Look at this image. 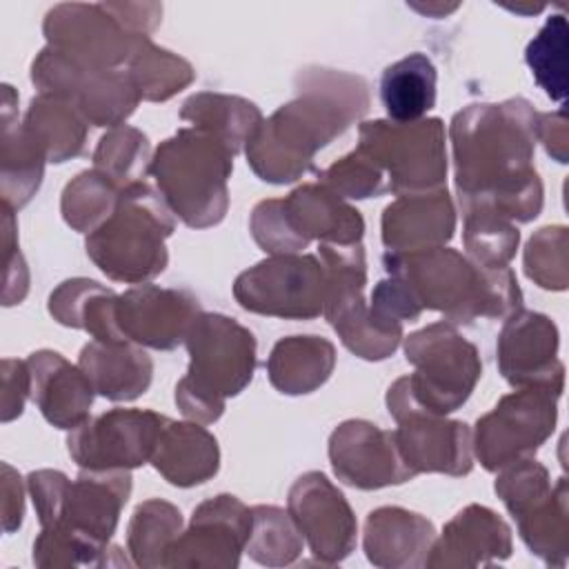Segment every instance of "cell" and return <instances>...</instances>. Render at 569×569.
<instances>
[{
    "label": "cell",
    "mask_w": 569,
    "mask_h": 569,
    "mask_svg": "<svg viewBox=\"0 0 569 569\" xmlns=\"http://www.w3.org/2000/svg\"><path fill=\"white\" fill-rule=\"evenodd\" d=\"M380 98L393 122H416L436 102V67L425 53L389 64L380 80Z\"/></svg>",
    "instance_id": "484cf974"
},
{
    "label": "cell",
    "mask_w": 569,
    "mask_h": 569,
    "mask_svg": "<svg viewBox=\"0 0 569 569\" xmlns=\"http://www.w3.org/2000/svg\"><path fill=\"white\" fill-rule=\"evenodd\" d=\"M180 529V511L160 500L140 505L129 527V547L140 565H153L151 553L167 551Z\"/></svg>",
    "instance_id": "d590c367"
},
{
    "label": "cell",
    "mask_w": 569,
    "mask_h": 569,
    "mask_svg": "<svg viewBox=\"0 0 569 569\" xmlns=\"http://www.w3.org/2000/svg\"><path fill=\"white\" fill-rule=\"evenodd\" d=\"M433 527L418 513L387 507L369 513L365 549L376 565H413L411 553L429 551Z\"/></svg>",
    "instance_id": "d4e9b609"
},
{
    "label": "cell",
    "mask_w": 569,
    "mask_h": 569,
    "mask_svg": "<svg viewBox=\"0 0 569 569\" xmlns=\"http://www.w3.org/2000/svg\"><path fill=\"white\" fill-rule=\"evenodd\" d=\"M80 369L109 400L138 398L151 382L149 356L127 342L96 340L87 345L80 353Z\"/></svg>",
    "instance_id": "7402d4cb"
},
{
    "label": "cell",
    "mask_w": 569,
    "mask_h": 569,
    "mask_svg": "<svg viewBox=\"0 0 569 569\" xmlns=\"http://www.w3.org/2000/svg\"><path fill=\"white\" fill-rule=\"evenodd\" d=\"M558 396L560 391L549 387H522L482 416L473 445L482 467L498 471L529 458L553 431Z\"/></svg>",
    "instance_id": "30bf717a"
},
{
    "label": "cell",
    "mask_w": 569,
    "mask_h": 569,
    "mask_svg": "<svg viewBox=\"0 0 569 569\" xmlns=\"http://www.w3.org/2000/svg\"><path fill=\"white\" fill-rule=\"evenodd\" d=\"M396 445L413 473L442 471L451 476L471 469V433L465 422H447L436 413L411 409L396 418Z\"/></svg>",
    "instance_id": "ac0fdd59"
},
{
    "label": "cell",
    "mask_w": 569,
    "mask_h": 569,
    "mask_svg": "<svg viewBox=\"0 0 569 569\" xmlns=\"http://www.w3.org/2000/svg\"><path fill=\"white\" fill-rule=\"evenodd\" d=\"M329 456L336 476L358 489L400 485L416 476L402 460L396 436L362 420L345 422L333 431Z\"/></svg>",
    "instance_id": "5bb4252c"
},
{
    "label": "cell",
    "mask_w": 569,
    "mask_h": 569,
    "mask_svg": "<svg viewBox=\"0 0 569 569\" xmlns=\"http://www.w3.org/2000/svg\"><path fill=\"white\" fill-rule=\"evenodd\" d=\"M333 345L316 336L280 340L269 358V378L282 393H309L333 369Z\"/></svg>",
    "instance_id": "cb8c5ba5"
},
{
    "label": "cell",
    "mask_w": 569,
    "mask_h": 569,
    "mask_svg": "<svg viewBox=\"0 0 569 569\" xmlns=\"http://www.w3.org/2000/svg\"><path fill=\"white\" fill-rule=\"evenodd\" d=\"M129 67L144 100H167L193 80V69L187 60L156 47L147 36L138 38Z\"/></svg>",
    "instance_id": "4dcf8cb0"
},
{
    "label": "cell",
    "mask_w": 569,
    "mask_h": 569,
    "mask_svg": "<svg viewBox=\"0 0 569 569\" xmlns=\"http://www.w3.org/2000/svg\"><path fill=\"white\" fill-rule=\"evenodd\" d=\"M433 551L476 553V562H482V553L507 558L511 551L509 529L493 511L471 505L449 522L442 540L436 545Z\"/></svg>",
    "instance_id": "f1b7e54d"
},
{
    "label": "cell",
    "mask_w": 569,
    "mask_h": 569,
    "mask_svg": "<svg viewBox=\"0 0 569 569\" xmlns=\"http://www.w3.org/2000/svg\"><path fill=\"white\" fill-rule=\"evenodd\" d=\"M24 131L51 162L78 156L84 144L82 116L71 102L49 93L31 100Z\"/></svg>",
    "instance_id": "4316f807"
},
{
    "label": "cell",
    "mask_w": 569,
    "mask_h": 569,
    "mask_svg": "<svg viewBox=\"0 0 569 569\" xmlns=\"http://www.w3.org/2000/svg\"><path fill=\"white\" fill-rule=\"evenodd\" d=\"M249 551L258 562H291L300 551V538L287 513L276 507H256L251 511Z\"/></svg>",
    "instance_id": "8d00e7d4"
},
{
    "label": "cell",
    "mask_w": 569,
    "mask_h": 569,
    "mask_svg": "<svg viewBox=\"0 0 569 569\" xmlns=\"http://www.w3.org/2000/svg\"><path fill=\"white\" fill-rule=\"evenodd\" d=\"M44 36L53 51L87 69L129 62L140 38L104 4H58L47 13Z\"/></svg>",
    "instance_id": "7c38bea8"
},
{
    "label": "cell",
    "mask_w": 569,
    "mask_h": 569,
    "mask_svg": "<svg viewBox=\"0 0 569 569\" xmlns=\"http://www.w3.org/2000/svg\"><path fill=\"white\" fill-rule=\"evenodd\" d=\"M567 62V20L565 16H551L540 33L527 47V64L531 67L536 82L549 98L562 100L567 93L565 82Z\"/></svg>",
    "instance_id": "836d02e7"
},
{
    "label": "cell",
    "mask_w": 569,
    "mask_h": 569,
    "mask_svg": "<svg viewBox=\"0 0 569 569\" xmlns=\"http://www.w3.org/2000/svg\"><path fill=\"white\" fill-rule=\"evenodd\" d=\"M358 151L385 176L389 191L398 196L442 191L447 158L442 122H365Z\"/></svg>",
    "instance_id": "9c48e42d"
},
{
    "label": "cell",
    "mask_w": 569,
    "mask_h": 569,
    "mask_svg": "<svg viewBox=\"0 0 569 569\" xmlns=\"http://www.w3.org/2000/svg\"><path fill=\"white\" fill-rule=\"evenodd\" d=\"M536 122L538 113L520 98L456 113L451 140L465 213L482 209L520 222L538 216L542 184L531 167Z\"/></svg>",
    "instance_id": "6da1fadb"
},
{
    "label": "cell",
    "mask_w": 569,
    "mask_h": 569,
    "mask_svg": "<svg viewBox=\"0 0 569 569\" xmlns=\"http://www.w3.org/2000/svg\"><path fill=\"white\" fill-rule=\"evenodd\" d=\"M118 184L100 171H84L62 193L64 220L78 231H93L118 204Z\"/></svg>",
    "instance_id": "1f68e13d"
},
{
    "label": "cell",
    "mask_w": 569,
    "mask_h": 569,
    "mask_svg": "<svg viewBox=\"0 0 569 569\" xmlns=\"http://www.w3.org/2000/svg\"><path fill=\"white\" fill-rule=\"evenodd\" d=\"M385 267L407 287L420 311L438 309L456 325L478 316L502 318L516 313L522 302L509 267H480L453 249L387 253Z\"/></svg>",
    "instance_id": "3957f363"
},
{
    "label": "cell",
    "mask_w": 569,
    "mask_h": 569,
    "mask_svg": "<svg viewBox=\"0 0 569 569\" xmlns=\"http://www.w3.org/2000/svg\"><path fill=\"white\" fill-rule=\"evenodd\" d=\"M33 400L44 418L60 429H76L87 420L93 385L84 371L73 369L60 353L38 351L29 358Z\"/></svg>",
    "instance_id": "44dd1931"
},
{
    "label": "cell",
    "mask_w": 569,
    "mask_h": 569,
    "mask_svg": "<svg viewBox=\"0 0 569 569\" xmlns=\"http://www.w3.org/2000/svg\"><path fill=\"white\" fill-rule=\"evenodd\" d=\"M167 422L153 411L116 409L76 427L69 453L87 469L138 467L151 460Z\"/></svg>",
    "instance_id": "4fadbf2b"
},
{
    "label": "cell",
    "mask_w": 569,
    "mask_h": 569,
    "mask_svg": "<svg viewBox=\"0 0 569 569\" xmlns=\"http://www.w3.org/2000/svg\"><path fill=\"white\" fill-rule=\"evenodd\" d=\"M536 136L545 142L547 151L558 160V162H567V118L565 111H556V113H542L538 116L536 122Z\"/></svg>",
    "instance_id": "f35d334b"
},
{
    "label": "cell",
    "mask_w": 569,
    "mask_h": 569,
    "mask_svg": "<svg viewBox=\"0 0 569 569\" xmlns=\"http://www.w3.org/2000/svg\"><path fill=\"white\" fill-rule=\"evenodd\" d=\"M365 222L327 187L307 184L287 200H264L253 209L251 231L269 253H296L309 240L322 238L331 244H358Z\"/></svg>",
    "instance_id": "ba28073f"
},
{
    "label": "cell",
    "mask_w": 569,
    "mask_h": 569,
    "mask_svg": "<svg viewBox=\"0 0 569 569\" xmlns=\"http://www.w3.org/2000/svg\"><path fill=\"white\" fill-rule=\"evenodd\" d=\"M236 300L256 313L313 318L325 311L327 271L313 256L278 253L238 276Z\"/></svg>",
    "instance_id": "8fae6325"
},
{
    "label": "cell",
    "mask_w": 569,
    "mask_h": 569,
    "mask_svg": "<svg viewBox=\"0 0 569 569\" xmlns=\"http://www.w3.org/2000/svg\"><path fill=\"white\" fill-rule=\"evenodd\" d=\"M558 329L540 313H511L500 340L498 362L513 387H549L562 391V362L556 358Z\"/></svg>",
    "instance_id": "9a60e30c"
},
{
    "label": "cell",
    "mask_w": 569,
    "mask_h": 569,
    "mask_svg": "<svg viewBox=\"0 0 569 569\" xmlns=\"http://www.w3.org/2000/svg\"><path fill=\"white\" fill-rule=\"evenodd\" d=\"M233 153L216 136L193 127L164 140L149 171L167 204L189 224L209 227L227 211V178Z\"/></svg>",
    "instance_id": "5b68a950"
},
{
    "label": "cell",
    "mask_w": 569,
    "mask_h": 569,
    "mask_svg": "<svg viewBox=\"0 0 569 569\" xmlns=\"http://www.w3.org/2000/svg\"><path fill=\"white\" fill-rule=\"evenodd\" d=\"M467 222H465V244L480 267H507L511 256L516 253L518 247V229L509 224V220L473 209L467 211Z\"/></svg>",
    "instance_id": "e575fe53"
},
{
    "label": "cell",
    "mask_w": 569,
    "mask_h": 569,
    "mask_svg": "<svg viewBox=\"0 0 569 569\" xmlns=\"http://www.w3.org/2000/svg\"><path fill=\"white\" fill-rule=\"evenodd\" d=\"M416 373L400 378L387 396L389 413L422 409L436 416L456 411L480 378L478 351L458 336L449 322H436L416 331L405 345Z\"/></svg>",
    "instance_id": "8992f818"
},
{
    "label": "cell",
    "mask_w": 569,
    "mask_h": 569,
    "mask_svg": "<svg viewBox=\"0 0 569 569\" xmlns=\"http://www.w3.org/2000/svg\"><path fill=\"white\" fill-rule=\"evenodd\" d=\"M189 373L176 387V402L187 418L213 422L224 398L236 396L251 380L256 340L236 320L202 313L187 333Z\"/></svg>",
    "instance_id": "277c9868"
},
{
    "label": "cell",
    "mask_w": 569,
    "mask_h": 569,
    "mask_svg": "<svg viewBox=\"0 0 569 569\" xmlns=\"http://www.w3.org/2000/svg\"><path fill=\"white\" fill-rule=\"evenodd\" d=\"M198 316V302L171 289L138 287L116 300V325L122 340L156 349H171L182 342Z\"/></svg>",
    "instance_id": "2e32d148"
},
{
    "label": "cell",
    "mask_w": 569,
    "mask_h": 569,
    "mask_svg": "<svg viewBox=\"0 0 569 569\" xmlns=\"http://www.w3.org/2000/svg\"><path fill=\"white\" fill-rule=\"evenodd\" d=\"M289 509L318 558L333 562L351 551L356 520L342 493L322 473L298 478L289 493Z\"/></svg>",
    "instance_id": "e0dca14e"
},
{
    "label": "cell",
    "mask_w": 569,
    "mask_h": 569,
    "mask_svg": "<svg viewBox=\"0 0 569 569\" xmlns=\"http://www.w3.org/2000/svg\"><path fill=\"white\" fill-rule=\"evenodd\" d=\"M456 216L447 191L402 196L385 209L382 242L393 253L436 249L453 236Z\"/></svg>",
    "instance_id": "ffe728a7"
},
{
    "label": "cell",
    "mask_w": 569,
    "mask_h": 569,
    "mask_svg": "<svg viewBox=\"0 0 569 569\" xmlns=\"http://www.w3.org/2000/svg\"><path fill=\"white\" fill-rule=\"evenodd\" d=\"M173 220L164 198L144 182L122 189L113 213L87 238V253L113 280L142 282L167 264Z\"/></svg>",
    "instance_id": "52a82bcc"
},
{
    "label": "cell",
    "mask_w": 569,
    "mask_h": 569,
    "mask_svg": "<svg viewBox=\"0 0 569 569\" xmlns=\"http://www.w3.org/2000/svg\"><path fill=\"white\" fill-rule=\"evenodd\" d=\"M520 533L531 551L553 562L558 553L560 560L567 553V482L558 480L547 493L533 500L525 511L516 516Z\"/></svg>",
    "instance_id": "f546056e"
},
{
    "label": "cell",
    "mask_w": 569,
    "mask_h": 569,
    "mask_svg": "<svg viewBox=\"0 0 569 569\" xmlns=\"http://www.w3.org/2000/svg\"><path fill=\"white\" fill-rule=\"evenodd\" d=\"M151 462L171 485L191 487L204 482L218 471L216 438L198 425L167 422Z\"/></svg>",
    "instance_id": "603a6c76"
},
{
    "label": "cell",
    "mask_w": 569,
    "mask_h": 569,
    "mask_svg": "<svg viewBox=\"0 0 569 569\" xmlns=\"http://www.w3.org/2000/svg\"><path fill=\"white\" fill-rule=\"evenodd\" d=\"M149 160V140L144 133L131 127H118L109 131L96 153V171L104 173L118 187H131L147 171Z\"/></svg>",
    "instance_id": "d6a6232c"
},
{
    "label": "cell",
    "mask_w": 569,
    "mask_h": 569,
    "mask_svg": "<svg viewBox=\"0 0 569 569\" xmlns=\"http://www.w3.org/2000/svg\"><path fill=\"white\" fill-rule=\"evenodd\" d=\"M525 271L542 289L567 287V229L545 227L527 244Z\"/></svg>",
    "instance_id": "74e56055"
},
{
    "label": "cell",
    "mask_w": 569,
    "mask_h": 569,
    "mask_svg": "<svg viewBox=\"0 0 569 569\" xmlns=\"http://www.w3.org/2000/svg\"><path fill=\"white\" fill-rule=\"evenodd\" d=\"M129 489V473L120 469H91L89 473H82L78 482L67 487L62 509L53 525L67 520L64 529L104 545L116 529L118 513L127 502Z\"/></svg>",
    "instance_id": "d6986e66"
},
{
    "label": "cell",
    "mask_w": 569,
    "mask_h": 569,
    "mask_svg": "<svg viewBox=\"0 0 569 569\" xmlns=\"http://www.w3.org/2000/svg\"><path fill=\"white\" fill-rule=\"evenodd\" d=\"M180 118L191 120L193 127L216 136L231 149V153L249 142L262 122L256 104L220 93H198L189 98L180 111Z\"/></svg>",
    "instance_id": "83f0119b"
},
{
    "label": "cell",
    "mask_w": 569,
    "mask_h": 569,
    "mask_svg": "<svg viewBox=\"0 0 569 569\" xmlns=\"http://www.w3.org/2000/svg\"><path fill=\"white\" fill-rule=\"evenodd\" d=\"M298 100L282 104L247 142L253 171L269 182H291L311 167L313 153L367 111V87L358 76L316 69L302 76Z\"/></svg>",
    "instance_id": "7a4b0ae2"
}]
</instances>
